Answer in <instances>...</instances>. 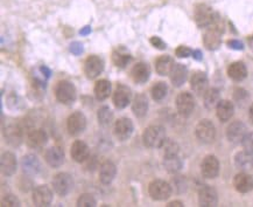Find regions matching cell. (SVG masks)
I'll use <instances>...</instances> for the list:
<instances>
[{
	"label": "cell",
	"instance_id": "6da1fadb",
	"mask_svg": "<svg viewBox=\"0 0 253 207\" xmlns=\"http://www.w3.org/2000/svg\"><path fill=\"white\" fill-rule=\"evenodd\" d=\"M166 130L161 125H151L146 128L142 134V141L147 148L159 149L164 147L166 142Z\"/></svg>",
	"mask_w": 253,
	"mask_h": 207
},
{
	"label": "cell",
	"instance_id": "7a4b0ae2",
	"mask_svg": "<svg viewBox=\"0 0 253 207\" xmlns=\"http://www.w3.org/2000/svg\"><path fill=\"white\" fill-rule=\"evenodd\" d=\"M55 96L62 104L70 105L76 100V88L69 81H60L55 88Z\"/></svg>",
	"mask_w": 253,
	"mask_h": 207
},
{
	"label": "cell",
	"instance_id": "3957f363",
	"mask_svg": "<svg viewBox=\"0 0 253 207\" xmlns=\"http://www.w3.org/2000/svg\"><path fill=\"white\" fill-rule=\"evenodd\" d=\"M196 137L200 142L204 144H210L215 141L216 137V128L213 123L209 119H202L199 122L195 129Z\"/></svg>",
	"mask_w": 253,
	"mask_h": 207
},
{
	"label": "cell",
	"instance_id": "277c9868",
	"mask_svg": "<svg viewBox=\"0 0 253 207\" xmlns=\"http://www.w3.org/2000/svg\"><path fill=\"white\" fill-rule=\"evenodd\" d=\"M148 193H150L152 199L162 202V200H166L170 197L171 186L165 180H153L148 186Z\"/></svg>",
	"mask_w": 253,
	"mask_h": 207
},
{
	"label": "cell",
	"instance_id": "5b68a950",
	"mask_svg": "<svg viewBox=\"0 0 253 207\" xmlns=\"http://www.w3.org/2000/svg\"><path fill=\"white\" fill-rule=\"evenodd\" d=\"M74 179L69 173L61 172L57 173L53 179V189L58 196L64 197L73 190Z\"/></svg>",
	"mask_w": 253,
	"mask_h": 207
},
{
	"label": "cell",
	"instance_id": "8992f818",
	"mask_svg": "<svg viewBox=\"0 0 253 207\" xmlns=\"http://www.w3.org/2000/svg\"><path fill=\"white\" fill-rule=\"evenodd\" d=\"M176 108L182 117H189L195 109V99L190 93L183 92L176 98Z\"/></svg>",
	"mask_w": 253,
	"mask_h": 207
},
{
	"label": "cell",
	"instance_id": "52a82bcc",
	"mask_svg": "<svg viewBox=\"0 0 253 207\" xmlns=\"http://www.w3.org/2000/svg\"><path fill=\"white\" fill-rule=\"evenodd\" d=\"M68 131L71 136H79L85 130L86 128V118L83 112L75 111L73 112L67 121Z\"/></svg>",
	"mask_w": 253,
	"mask_h": 207
},
{
	"label": "cell",
	"instance_id": "ba28073f",
	"mask_svg": "<svg viewBox=\"0 0 253 207\" xmlns=\"http://www.w3.org/2000/svg\"><path fill=\"white\" fill-rule=\"evenodd\" d=\"M33 203L38 207L49 206L53 202V191L48 185H40L33 191Z\"/></svg>",
	"mask_w": 253,
	"mask_h": 207
},
{
	"label": "cell",
	"instance_id": "9c48e42d",
	"mask_svg": "<svg viewBox=\"0 0 253 207\" xmlns=\"http://www.w3.org/2000/svg\"><path fill=\"white\" fill-rule=\"evenodd\" d=\"M104 70V62L97 55H90L84 63V73L87 79L93 80L98 77Z\"/></svg>",
	"mask_w": 253,
	"mask_h": 207
},
{
	"label": "cell",
	"instance_id": "30bf717a",
	"mask_svg": "<svg viewBox=\"0 0 253 207\" xmlns=\"http://www.w3.org/2000/svg\"><path fill=\"white\" fill-rule=\"evenodd\" d=\"M215 13L207 5H199L195 11V21L200 27H210L216 22Z\"/></svg>",
	"mask_w": 253,
	"mask_h": 207
},
{
	"label": "cell",
	"instance_id": "8fae6325",
	"mask_svg": "<svg viewBox=\"0 0 253 207\" xmlns=\"http://www.w3.org/2000/svg\"><path fill=\"white\" fill-rule=\"evenodd\" d=\"M133 130H134V127H133V122L131 119L127 117H122L115 123L113 132H115V136L119 141L124 142L131 137Z\"/></svg>",
	"mask_w": 253,
	"mask_h": 207
},
{
	"label": "cell",
	"instance_id": "7c38bea8",
	"mask_svg": "<svg viewBox=\"0 0 253 207\" xmlns=\"http://www.w3.org/2000/svg\"><path fill=\"white\" fill-rule=\"evenodd\" d=\"M246 134H248V129L244 123L241 121L232 122L226 129V137L233 144L242 143Z\"/></svg>",
	"mask_w": 253,
	"mask_h": 207
},
{
	"label": "cell",
	"instance_id": "4fadbf2b",
	"mask_svg": "<svg viewBox=\"0 0 253 207\" xmlns=\"http://www.w3.org/2000/svg\"><path fill=\"white\" fill-rule=\"evenodd\" d=\"M210 30L204 34L203 43L204 46H206L209 51H215L219 47L220 43H222V31H220L219 26L216 25V22L213 25L210 26Z\"/></svg>",
	"mask_w": 253,
	"mask_h": 207
},
{
	"label": "cell",
	"instance_id": "5bb4252c",
	"mask_svg": "<svg viewBox=\"0 0 253 207\" xmlns=\"http://www.w3.org/2000/svg\"><path fill=\"white\" fill-rule=\"evenodd\" d=\"M201 173L204 178L213 179L219 173V161L215 156H207L201 164Z\"/></svg>",
	"mask_w": 253,
	"mask_h": 207
},
{
	"label": "cell",
	"instance_id": "9a60e30c",
	"mask_svg": "<svg viewBox=\"0 0 253 207\" xmlns=\"http://www.w3.org/2000/svg\"><path fill=\"white\" fill-rule=\"evenodd\" d=\"M26 142L31 149H41L47 144L48 135L43 129H32L28 132Z\"/></svg>",
	"mask_w": 253,
	"mask_h": 207
},
{
	"label": "cell",
	"instance_id": "2e32d148",
	"mask_svg": "<svg viewBox=\"0 0 253 207\" xmlns=\"http://www.w3.org/2000/svg\"><path fill=\"white\" fill-rule=\"evenodd\" d=\"M199 203L202 207H215L218 204V195L211 186H203L199 192Z\"/></svg>",
	"mask_w": 253,
	"mask_h": 207
},
{
	"label": "cell",
	"instance_id": "e0dca14e",
	"mask_svg": "<svg viewBox=\"0 0 253 207\" xmlns=\"http://www.w3.org/2000/svg\"><path fill=\"white\" fill-rule=\"evenodd\" d=\"M4 137L5 141L7 142L12 147H19L22 143L24 138V131L19 124H9L8 127L4 129Z\"/></svg>",
	"mask_w": 253,
	"mask_h": 207
},
{
	"label": "cell",
	"instance_id": "ac0fdd59",
	"mask_svg": "<svg viewBox=\"0 0 253 207\" xmlns=\"http://www.w3.org/2000/svg\"><path fill=\"white\" fill-rule=\"evenodd\" d=\"M21 167L27 176H38L41 172V163L34 155H26L21 159Z\"/></svg>",
	"mask_w": 253,
	"mask_h": 207
},
{
	"label": "cell",
	"instance_id": "d6986e66",
	"mask_svg": "<svg viewBox=\"0 0 253 207\" xmlns=\"http://www.w3.org/2000/svg\"><path fill=\"white\" fill-rule=\"evenodd\" d=\"M131 96L132 94L128 87L119 85L113 94V104L118 109H125L131 102Z\"/></svg>",
	"mask_w": 253,
	"mask_h": 207
},
{
	"label": "cell",
	"instance_id": "ffe728a7",
	"mask_svg": "<svg viewBox=\"0 0 253 207\" xmlns=\"http://www.w3.org/2000/svg\"><path fill=\"white\" fill-rule=\"evenodd\" d=\"M17 158H15V155L9 153L2 154L1 159H0V167H1V173L6 177H11L17 171Z\"/></svg>",
	"mask_w": 253,
	"mask_h": 207
},
{
	"label": "cell",
	"instance_id": "44dd1931",
	"mask_svg": "<svg viewBox=\"0 0 253 207\" xmlns=\"http://www.w3.org/2000/svg\"><path fill=\"white\" fill-rule=\"evenodd\" d=\"M208 85H209V80L206 73L196 72L193 74L190 79V87L196 93L197 95H204L208 90Z\"/></svg>",
	"mask_w": 253,
	"mask_h": 207
},
{
	"label": "cell",
	"instance_id": "7402d4cb",
	"mask_svg": "<svg viewBox=\"0 0 253 207\" xmlns=\"http://www.w3.org/2000/svg\"><path fill=\"white\" fill-rule=\"evenodd\" d=\"M235 189L241 193H249L253 190V177L248 172H242L236 174L233 179Z\"/></svg>",
	"mask_w": 253,
	"mask_h": 207
},
{
	"label": "cell",
	"instance_id": "603a6c76",
	"mask_svg": "<svg viewBox=\"0 0 253 207\" xmlns=\"http://www.w3.org/2000/svg\"><path fill=\"white\" fill-rule=\"evenodd\" d=\"M44 159H46L49 166L57 169V167H60L64 163L63 149L60 147L49 148L46 151V155H44Z\"/></svg>",
	"mask_w": 253,
	"mask_h": 207
},
{
	"label": "cell",
	"instance_id": "cb8c5ba5",
	"mask_svg": "<svg viewBox=\"0 0 253 207\" xmlns=\"http://www.w3.org/2000/svg\"><path fill=\"white\" fill-rule=\"evenodd\" d=\"M131 75L135 83L142 85V83H146V81H148V79H150L151 68L146 62H138L132 68Z\"/></svg>",
	"mask_w": 253,
	"mask_h": 207
},
{
	"label": "cell",
	"instance_id": "d4e9b609",
	"mask_svg": "<svg viewBox=\"0 0 253 207\" xmlns=\"http://www.w3.org/2000/svg\"><path fill=\"white\" fill-rule=\"evenodd\" d=\"M117 174V167L111 160H106L99 167V180L104 185H109L113 182Z\"/></svg>",
	"mask_w": 253,
	"mask_h": 207
},
{
	"label": "cell",
	"instance_id": "484cf974",
	"mask_svg": "<svg viewBox=\"0 0 253 207\" xmlns=\"http://www.w3.org/2000/svg\"><path fill=\"white\" fill-rule=\"evenodd\" d=\"M70 155L76 163H83L89 158V147L83 141H75L71 145Z\"/></svg>",
	"mask_w": 253,
	"mask_h": 207
},
{
	"label": "cell",
	"instance_id": "4316f807",
	"mask_svg": "<svg viewBox=\"0 0 253 207\" xmlns=\"http://www.w3.org/2000/svg\"><path fill=\"white\" fill-rule=\"evenodd\" d=\"M188 76L187 67L182 63H175L170 72V81L174 87H181L184 85Z\"/></svg>",
	"mask_w": 253,
	"mask_h": 207
},
{
	"label": "cell",
	"instance_id": "83f0119b",
	"mask_svg": "<svg viewBox=\"0 0 253 207\" xmlns=\"http://www.w3.org/2000/svg\"><path fill=\"white\" fill-rule=\"evenodd\" d=\"M233 112H235V106H233L232 102L228 101V100H222L216 106L217 117L222 122H228L233 116Z\"/></svg>",
	"mask_w": 253,
	"mask_h": 207
},
{
	"label": "cell",
	"instance_id": "f1b7e54d",
	"mask_svg": "<svg viewBox=\"0 0 253 207\" xmlns=\"http://www.w3.org/2000/svg\"><path fill=\"white\" fill-rule=\"evenodd\" d=\"M228 75L233 81H243L248 76V68L242 61H237L229 66Z\"/></svg>",
	"mask_w": 253,
	"mask_h": 207
},
{
	"label": "cell",
	"instance_id": "f546056e",
	"mask_svg": "<svg viewBox=\"0 0 253 207\" xmlns=\"http://www.w3.org/2000/svg\"><path fill=\"white\" fill-rule=\"evenodd\" d=\"M235 164L237 169H239L243 172H248L253 169V156L246 153V151H241L236 155Z\"/></svg>",
	"mask_w": 253,
	"mask_h": 207
},
{
	"label": "cell",
	"instance_id": "4dcf8cb0",
	"mask_svg": "<svg viewBox=\"0 0 253 207\" xmlns=\"http://www.w3.org/2000/svg\"><path fill=\"white\" fill-rule=\"evenodd\" d=\"M132 110H133V114L137 116V117L139 118L145 117L148 111V101H147V98H146L144 94H139V95L135 96L134 101H133V104H132Z\"/></svg>",
	"mask_w": 253,
	"mask_h": 207
},
{
	"label": "cell",
	"instance_id": "1f68e13d",
	"mask_svg": "<svg viewBox=\"0 0 253 207\" xmlns=\"http://www.w3.org/2000/svg\"><path fill=\"white\" fill-rule=\"evenodd\" d=\"M174 64V60L171 59L169 55H162L155 62V69H157L159 75L166 76L168 74H170Z\"/></svg>",
	"mask_w": 253,
	"mask_h": 207
},
{
	"label": "cell",
	"instance_id": "d6a6232c",
	"mask_svg": "<svg viewBox=\"0 0 253 207\" xmlns=\"http://www.w3.org/2000/svg\"><path fill=\"white\" fill-rule=\"evenodd\" d=\"M132 61L131 54L128 53L125 48H118L112 53V62L115 63L116 67L125 68Z\"/></svg>",
	"mask_w": 253,
	"mask_h": 207
},
{
	"label": "cell",
	"instance_id": "836d02e7",
	"mask_svg": "<svg viewBox=\"0 0 253 207\" xmlns=\"http://www.w3.org/2000/svg\"><path fill=\"white\" fill-rule=\"evenodd\" d=\"M164 165L166 170L170 173H177L178 171L182 169L183 163L178 155H167L164 158Z\"/></svg>",
	"mask_w": 253,
	"mask_h": 207
},
{
	"label": "cell",
	"instance_id": "e575fe53",
	"mask_svg": "<svg viewBox=\"0 0 253 207\" xmlns=\"http://www.w3.org/2000/svg\"><path fill=\"white\" fill-rule=\"evenodd\" d=\"M111 94V83L108 80H99L95 85V96L98 101H104Z\"/></svg>",
	"mask_w": 253,
	"mask_h": 207
},
{
	"label": "cell",
	"instance_id": "d590c367",
	"mask_svg": "<svg viewBox=\"0 0 253 207\" xmlns=\"http://www.w3.org/2000/svg\"><path fill=\"white\" fill-rule=\"evenodd\" d=\"M220 95H219V90L216 88H211L208 89L206 94H204V105H206L207 109L211 110L217 106L218 102L220 101Z\"/></svg>",
	"mask_w": 253,
	"mask_h": 207
},
{
	"label": "cell",
	"instance_id": "8d00e7d4",
	"mask_svg": "<svg viewBox=\"0 0 253 207\" xmlns=\"http://www.w3.org/2000/svg\"><path fill=\"white\" fill-rule=\"evenodd\" d=\"M97 118H98L100 125H103V127H109L113 119V114L111 109L106 105L102 106V108L98 110V112H97Z\"/></svg>",
	"mask_w": 253,
	"mask_h": 207
},
{
	"label": "cell",
	"instance_id": "74e56055",
	"mask_svg": "<svg viewBox=\"0 0 253 207\" xmlns=\"http://www.w3.org/2000/svg\"><path fill=\"white\" fill-rule=\"evenodd\" d=\"M152 98L155 101H162L167 96L168 87L165 82H158L152 87Z\"/></svg>",
	"mask_w": 253,
	"mask_h": 207
},
{
	"label": "cell",
	"instance_id": "f35d334b",
	"mask_svg": "<svg viewBox=\"0 0 253 207\" xmlns=\"http://www.w3.org/2000/svg\"><path fill=\"white\" fill-rule=\"evenodd\" d=\"M96 205V199L93 198L92 195H89V193H83L77 199V206L79 207H95Z\"/></svg>",
	"mask_w": 253,
	"mask_h": 207
},
{
	"label": "cell",
	"instance_id": "ab89813d",
	"mask_svg": "<svg viewBox=\"0 0 253 207\" xmlns=\"http://www.w3.org/2000/svg\"><path fill=\"white\" fill-rule=\"evenodd\" d=\"M1 206H6V207H20L21 203L17 197L13 195H7L5 196L1 200Z\"/></svg>",
	"mask_w": 253,
	"mask_h": 207
},
{
	"label": "cell",
	"instance_id": "60d3db41",
	"mask_svg": "<svg viewBox=\"0 0 253 207\" xmlns=\"http://www.w3.org/2000/svg\"><path fill=\"white\" fill-rule=\"evenodd\" d=\"M242 145H243V149H244V151H246V153L253 156V132H249V134H246L244 140L242 142Z\"/></svg>",
	"mask_w": 253,
	"mask_h": 207
},
{
	"label": "cell",
	"instance_id": "b9f144b4",
	"mask_svg": "<svg viewBox=\"0 0 253 207\" xmlns=\"http://www.w3.org/2000/svg\"><path fill=\"white\" fill-rule=\"evenodd\" d=\"M165 148V156L167 155H178V145L174 141L166 140L164 144Z\"/></svg>",
	"mask_w": 253,
	"mask_h": 207
},
{
	"label": "cell",
	"instance_id": "7bdbcfd3",
	"mask_svg": "<svg viewBox=\"0 0 253 207\" xmlns=\"http://www.w3.org/2000/svg\"><path fill=\"white\" fill-rule=\"evenodd\" d=\"M175 54H176L177 57L184 59V57H188V56H190V55H193V51H191L190 48L187 47V46H180V47L176 48V51H175Z\"/></svg>",
	"mask_w": 253,
	"mask_h": 207
},
{
	"label": "cell",
	"instance_id": "ee69618b",
	"mask_svg": "<svg viewBox=\"0 0 253 207\" xmlns=\"http://www.w3.org/2000/svg\"><path fill=\"white\" fill-rule=\"evenodd\" d=\"M249 95H248V92H246L245 89H242V88H237L235 90V100L238 103H244L246 100H248Z\"/></svg>",
	"mask_w": 253,
	"mask_h": 207
},
{
	"label": "cell",
	"instance_id": "f6af8a7d",
	"mask_svg": "<svg viewBox=\"0 0 253 207\" xmlns=\"http://www.w3.org/2000/svg\"><path fill=\"white\" fill-rule=\"evenodd\" d=\"M69 51L73 53L74 55H76V56H79L84 52V48H83V45L79 43V41H75V43L70 44V47H69Z\"/></svg>",
	"mask_w": 253,
	"mask_h": 207
},
{
	"label": "cell",
	"instance_id": "bcb514c9",
	"mask_svg": "<svg viewBox=\"0 0 253 207\" xmlns=\"http://www.w3.org/2000/svg\"><path fill=\"white\" fill-rule=\"evenodd\" d=\"M150 41L155 48H158V50L164 51V50H166V48H167V45L165 44L164 40H162V39H160L159 37H152Z\"/></svg>",
	"mask_w": 253,
	"mask_h": 207
},
{
	"label": "cell",
	"instance_id": "7dc6e473",
	"mask_svg": "<svg viewBox=\"0 0 253 207\" xmlns=\"http://www.w3.org/2000/svg\"><path fill=\"white\" fill-rule=\"evenodd\" d=\"M228 46L230 48H232V50H236V51L244 50V45H243V43H241L239 40H230V41H228Z\"/></svg>",
	"mask_w": 253,
	"mask_h": 207
},
{
	"label": "cell",
	"instance_id": "c3c4849f",
	"mask_svg": "<svg viewBox=\"0 0 253 207\" xmlns=\"http://www.w3.org/2000/svg\"><path fill=\"white\" fill-rule=\"evenodd\" d=\"M40 72H41V74H42V76H43L46 80H48V79H49V77L51 76L50 69H49V68H48V67H46V66H41V67H40Z\"/></svg>",
	"mask_w": 253,
	"mask_h": 207
},
{
	"label": "cell",
	"instance_id": "681fc988",
	"mask_svg": "<svg viewBox=\"0 0 253 207\" xmlns=\"http://www.w3.org/2000/svg\"><path fill=\"white\" fill-rule=\"evenodd\" d=\"M90 33H91V27H90V26H85V27H83L82 30L80 31V34L83 35V37H85V35Z\"/></svg>",
	"mask_w": 253,
	"mask_h": 207
},
{
	"label": "cell",
	"instance_id": "f907efd6",
	"mask_svg": "<svg viewBox=\"0 0 253 207\" xmlns=\"http://www.w3.org/2000/svg\"><path fill=\"white\" fill-rule=\"evenodd\" d=\"M193 57L197 61H201V60H202V52L199 51V50L194 51L193 52Z\"/></svg>",
	"mask_w": 253,
	"mask_h": 207
},
{
	"label": "cell",
	"instance_id": "816d5d0a",
	"mask_svg": "<svg viewBox=\"0 0 253 207\" xmlns=\"http://www.w3.org/2000/svg\"><path fill=\"white\" fill-rule=\"evenodd\" d=\"M167 206L168 207H182L183 204L181 203V202H171V203L168 204Z\"/></svg>",
	"mask_w": 253,
	"mask_h": 207
},
{
	"label": "cell",
	"instance_id": "f5cc1de1",
	"mask_svg": "<svg viewBox=\"0 0 253 207\" xmlns=\"http://www.w3.org/2000/svg\"><path fill=\"white\" fill-rule=\"evenodd\" d=\"M249 116H250V119H251V122L253 123V103L250 106V110H249Z\"/></svg>",
	"mask_w": 253,
	"mask_h": 207
}]
</instances>
